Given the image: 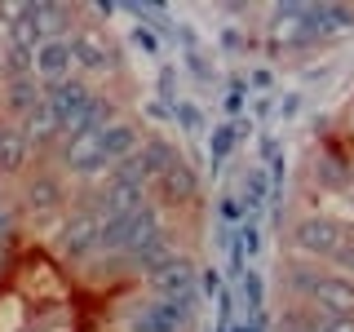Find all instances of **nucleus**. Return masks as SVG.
I'll use <instances>...</instances> for the list:
<instances>
[{"label": "nucleus", "instance_id": "obj_1", "mask_svg": "<svg viewBox=\"0 0 354 332\" xmlns=\"http://www.w3.org/2000/svg\"><path fill=\"white\" fill-rule=\"evenodd\" d=\"M288 288L301 293L315 310L324 315H354V279L332 270H306V266H292L288 270Z\"/></svg>", "mask_w": 354, "mask_h": 332}, {"label": "nucleus", "instance_id": "obj_2", "mask_svg": "<svg viewBox=\"0 0 354 332\" xmlns=\"http://www.w3.org/2000/svg\"><path fill=\"white\" fill-rule=\"evenodd\" d=\"M97 239H102V213H97V208L71 213L58 230V248H62V257H71V261H88L97 252Z\"/></svg>", "mask_w": 354, "mask_h": 332}, {"label": "nucleus", "instance_id": "obj_3", "mask_svg": "<svg viewBox=\"0 0 354 332\" xmlns=\"http://www.w3.org/2000/svg\"><path fill=\"white\" fill-rule=\"evenodd\" d=\"M93 89H88V80L84 75H66V80H58V84H44V102H49V111H53V120L62 124V138H66V129L75 124V120L88 111V102H93Z\"/></svg>", "mask_w": 354, "mask_h": 332}, {"label": "nucleus", "instance_id": "obj_4", "mask_svg": "<svg viewBox=\"0 0 354 332\" xmlns=\"http://www.w3.org/2000/svg\"><path fill=\"white\" fill-rule=\"evenodd\" d=\"M58 160H62V169L75 173V177H97V173L111 169L106 155H102V133H66Z\"/></svg>", "mask_w": 354, "mask_h": 332}, {"label": "nucleus", "instance_id": "obj_5", "mask_svg": "<svg viewBox=\"0 0 354 332\" xmlns=\"http://www.w3.org/2000/svg\"><path fill=\"white\" fill-rule=\"evenodd\" d=\"M346 235H350V230L341 226L337 217H319V213H310V217H301L292 226V243H297V248L310 252V257H324V261L332 257V248H337Z\"/></svg>", "mask_w": 354, "mask_h": 332}, {"label": "nucleus", "instance_id": "obj_6", "mask_svg": "<svg viewBox=\"0 0 354 332\" xmlns=\"http://www.w3.org/2000/svg\"><path fill=\"white\" fill-rule=\"evenodd\" d=\"M155 195L164 199V204H191V199L199 195V177H195V169L191 164L182 160V155H177V160L169 164V169H164L160 177H155V186H151Z\"/></svg>", "mask_w": 354, "mask_h": 332}, {"label": "nucleus", "instance_id": "obj_7", "mask_svg": "<svg viewBox=\"0 0 354 332\" xmlns=\"http://www.w3.org/2000/svg\"><path fill=\"white\" fill-rule=\"evenodd\" d=\"M177 160V151H173V142L169 138H160V133H155V138H142V147L129 155V164H133V173L142 177V182H147V191L155 186V177H160L164 169H169V164Z\"/></svg>", "mask_w": 354, "mask_h": 332}, {"label": "nucleus", "instance_id": "obj_8", "mask_svg": "<svg viewBox=\"0 0 354 332\" xmlns=\"http://www.w3.org/2000/svg\"><path fill=\"white\" fill-rule=\"evenodd\" d=\"M66 44H71V62H80L84 71H111V66H115V53H111L106 40L93 36V31H71Z\"/></svg>", "mask_w": 354, "mask_h": 332}, {"label": "nucleus", "instance_id": "obj_9", "mask_svg": "<svg viewBox=\"0 0 354 332\" xmlns=\"http://www.w3.org/2000/svg\"><path fill=\"white\" fill-rule=\"evenodd\" d=\"M66 75H71V44H66V36L62 40H44L36 49V80L58 84Z\"/></svg>", "mask_w": 354, "mask_h": 332}, {"label": "nucleus", "instance_id": "obj_10", "mask_svg": "<svg viewBox=\"0 0 354 332\" xmlns=\"http://www.w3.org/2000/svg\"><path fill=\"white\" fill-rule=\"evenodd\" d=\"M18 129H22V138H27L31 147H53V142H62V124L53 120V111H49V102H44V98L27 111V116H22Z\"/></svg>", "mask_w": 354, "mask_h": 332}, {"label": "nucleus", "instance_id": "obj_11", "mask_svg": "<svg viewBox=\"0 0 354 332\" xmlns=\"http://www.w3.org/2000/svg\"><path fill=\"white\" fill-rule=\"evenodd\" d=\"M138 147H142V133H138V124H129V120H115V124L102 133V155H106V164L129 160Z\"/></svg>", "mask_w": 354, "mask_h": 332}, {"label": "nucleus", "instance_id": "obj_12", "mask_svg": "<svg viewBox=\"0 0 354 332\" xmlns=\"http://www.w3.org/2000/svg\"><path fill=\"white\" fill-rule=\"evenodd\" d=\"M31 160V142L18 124H0V173H22Z\"/></svg>", "mask_w": 354, "mask_h": 332}, {"label": "nucleus", "instance_id": "obj_13", "mask_svg": "<svg viewBox=\"0 0 354 332\" xmlns=\"http://www.w3.org/2000/svg\"><path fill=\"white\" fill-rule=\"evenodd\" d=\"M27 204L31 208H58V204H66V186H62V177L58 173H36L27 182Z\"/></svg>", "mask_w": 354, "mask_h": 332}, {"label": "nucleus", "instance_id": "obj_14", "mask_svg": "<svg viewBox=\"0 0 354 332\" xmlns=\"http://www.w3.org/2000/svg\"><path fill=\"white\" fill-rule=\"evenodd\" d=\"M0 75H5V80H22V75H36V49H31V44L9 40L5 49H0Z\"/></svg>", "mask_w": 354, "mask_h": 332}, {"label": "nucleus", "instance_id": "obj_15", "mask_svg": "<svg viewBox=\"0 0 354 332\" xmlns=\"http://www.w3.org/2000/svg\"><path fill=\"white\" fill-rule=\"evenodd\" d=\"M40 98H44V89H40V80H36V75H22V80H5V107L14 111L18 120L27 116V111L36 107Z\"/></svg>", "mask_w": 354, "mask_h": 332}, {"label": "nucleus", "instance_id": "obj_16", "mask_svg": "<svg viewBox=\"0 0 354 332\" xmlns=\"http://www.w3.org/2000/svg\"><path fill=\"white\" fill-rule=\"evenodd\" d=\"M243 217H252L257 208L270 204V173L266 169H248V177H243Z\"/></svg>", "mask_w": 354, "mask_h": 332}, {"label": "nucleus", "instance_id": "obj_17", "mask_svg": "<svg viewBox=\"0 0 354 332\" xmlns=\"http://www.w3.org/2000/svg\"><path fill=\"white\" fill-rule=\"evenodd\" d=\"M235 142H239V124L235 120H221V124L213 129V138H208V155H213V164H221L230 151H235Z\"/></svg>", "mask_w": 354, "mask_h": 332}, {"label": "nucleus", "instance_id": "obj_18", "mask_svg": "<svg viewBox=\"0 0 354 332\" xmlns=\"http://www.w3.org/2000/svg\"><path fill=\"white\" fill-rule=\"evenodd\" d=\"M239 293H243V302H248V319L266 310V284H261V275L252 270V266L243 270V279H239Z\"/></svg>", "mask_w": 354, "mask_h": 332}, {"label": "nucleus", "instance_id": "obj_19", "mask_svg": "<svg viewBox=\"0 0 354 332\" xmlns=\"http://www.w3.org/2000/svg\"><path fill=\"white\" fill-rule=\"evenodd\" d=\"M324 31H354V5H324Z\"/></svg>", "mask_w": 354, "mask_h": 332}, {"label": "nucleus", "instance_id": "obj_20", "mask_svg": "<svg viewBox=\"0 0 354 332\" xmlns=\"http://www.w3.org/2000/svg\"><path fill=\"white\" fill-rule=\"evenodd\" d=\"M279 332H315V310H310V306L283 310V315H279Z\"/></svg>", "mask_w": 354, "mask_h": 332}, {"label": "nucleus", "instance_id": "obj_21", "mask_svg": "<svg viewBox=\"0 0 354 332\" xmlns=\"http://www.w3.org/2000/svg\"><path fill=\"white\" fill-rule=\"evenodd\" d=\"M169 116L177 120V129H182V133H204V116H199V111H195L191 102H182V98L173 102Z\"/></svg>", "mask_w": 354, "mask_h": 332}, {"label": "nucleus", "instance_id": "obj_22", "mask_svg": "<svg viewBox=\"0 0 354 332\" xmlns=\"http://www.w3.org/2000/svg\"><path fill=\"white\" fill-rule=\"evenodd\" d=\"M328 261L337 266V275H346V279H350V275H354V235L341 239L337 248H332V257H328Z\"/></svg>", "mask_w": 354, "mask_h": 332}, {"label": "nucleus", "instance_id": "obj_23", "mask_svg": "<svg viewBox=\"0 0 354 332\" xmlns=\"http://www.w3.org/2000/svg\"><path fill=\"white\" fill-rule=\"evenodd\" d=\"M315 332H354V315H324V310H315Z\"/></svg>", "mask_w": 354, "mask_h": 332}, {"label": "nucleus", "instance_id": "obj_24", "mask_svg": "<svg viewBox=\"0 0 354 332\" xmlns=\"http://www.w3.org/2000/svg\"><path fill=\"white\" fill-rule=\"evenodd\" d=\"M315 177H319L324 186H346V169H341V164L332 160V155H324V160L315 164Z\"/></svg>", "mask_w": 354, "mask_h": 332}, {"label": "nucleus", "instance_id": "obj_25", "mask_svg": "<svg viewBox=\"0 0 354 332\" xmlns=\"http://www.w3.org/2000/svg\"><path fill=\"white\" fill-rule=\"evenodd\" d=\"M217 217L226 221V226H239V221H243V204H239L235 195H221L217 199Z\"/></svg>", "mask_w": 354, "mask_h": 332}, {"label": "nucleus", "instance_id": "obj_26", "mask_svg": "<svg viewBox=\"0 0 354 332\" xmlns=\"http://www.w3.org/2000/svg\"><path fill=\"white\" fill-rule=\"evenodd\" d=\"M243 93H248V84H243V80H230V84H226V116H230V120L243 111Z\"/></svg>", "mask_w": 354, "mask_h": 332}, {"label": "nucleus", "instance_id": "obj_27", "mask_svg": "<svg viewBox=\"0 0 354 332\" xmlns=\"http://www.w3.org/2000/svg\"><path fill=\"white\" fill-rule=\"evenodd\" d=\"M160 98H164V107L173 111V102H177V71H173V66L160 71Z\"/></svg>", "mask_w": 354, "mask_h": 332}, {"label": "nucleus", "instance_id": "obj_28", "mask_svg": "<svg viewBox=\"0 0 354 332\" xmlns=\"http://www.w3.org/2000/svg\"><path fill=\"white\" fill-rule=\"evenodd\" d=\"M186 66H191V75H195V80H213V66H208L204 62V53H199V49H186Z\"/></svg>", "mask_w": 354, "mask_h": 332}, {"label": "nucleus", "instance_id": "obj_29", "mask_svg": "<svg viewBox=\"0 0 354 332\" xmlns=\"http://www.w3.org/2000/svg\"><path fill=\"white\" fill-rule=\"evenodd\" d=\"M133 44H138V49H147L151 58H155V53H160V36H155L151 27H142V22H138V27H133Z\"/></svg>", "mask_w": 354, "mask_h": 332}, {"label": "nucleus", "instance_id": "obj_30", "mask_svg": "<svg viewBox=\"0 0 354 332\" xmlns=\"http://www.w3.org/2000/svg\"><path fill=\"white\" fill-rule=\"evenodd\" d=\"M297 111H301V93H288L283 102H279V120H292Z\"/></svg>", "mask_w": 354, "mask_h": 332}, {"label": "nucleus", "instance_id": "obj_31", "mask_svg": "<svg viewBox=\"0 0 354 332\" xmlns=\"http://www.w3.org/2000/svg\"><path fill=\"white\" fill-rule=\"evenodd\" d=\"M199 288H204L208 297H213V293H221V279H217V270H199Z\"/></svg>", "mask_w": 354, "mask_h": 332}, {"label": "nucleus", "instance_id": "obj_32", "mask_svg": "<svg viewBox=\"0 0 354 332\" xmlns=\"http://www.w3.org/2000/svg\"><path fill=\"white\" fill-rule=\"evenodd\" d=\"M221 44H226V49H239L243 40H239V31H221Z\"/></svg>", "mask_w": 354, "mask_h": 332}, {"label": "nucleus", "instance_id": "obj_33", "mask_svg": "<svg viewBox=\"0 0 354 332\" xmlns=\"http://www.w3.org/2000/svg\"><path fill=\"white\" fill-rule=\"evenodd\" d=\"M5 230H9V213H5V199H0V239H5Z\"/></svg>", "mask_w": 354, "mask_h": 332}, {"label": "nucleus", "instance_id": "obj_34", "mask_svg": "<svg viewBox=\"0 0 354 332\" xmlns=\"http://www.w3.org/2000/svg\"><path fill=\"white\" fill-rule=\"evenodd\" d=\"M350 199H354V191H350Z\"/></svg>", "mask_w": 354, "mask_h": 332}]
</instances>
